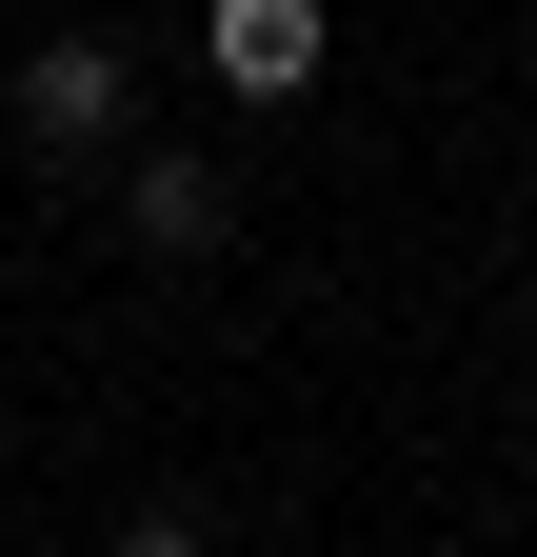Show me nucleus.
Here are the masks:
<instances>
[{
	"label": "nucleus",
	"instance_id": "f03ea898",
	"mask_svg": "<svg viewBox=\"0 0 537 557\" xmlns=\"http://www.w3.org/2000/svg\"><path fill=\"white\" fill-rule=\"evenodd\" d=\"M339 60V0H199V81L220 100H319Z\"/></svg>",
	"mask_w": 537,
	"mask_h": 557
},
{
	"label": "nucleus",
	"instance_id": "7ed1b4c3",
	"mask_svg": "<svg viewBox=\"0 0 537 557\" xmlns=\"http://www.w3.org/2000/svg\"><path fill=\"white\" fill-rule=\"evenodd\" d=\"M120 220H140V259H220L239 239V180L220 160H120Z\"/></svg>",
	"mask_w": 537,
	"mask_h": 557
},
{
	"label": "nucleus",
	"instance_id": "20e7f679",
	"mask_svg": "<svg viewBox=\"0 0 537 557\" xmlns=\"http://www.w3.org/2000/svg\"><path fill=\"white\" fill-rule=\"evenodd\" d=\"M100 557H199V518H179V498H140V518H120Z\"/></svg>",
	"mask_w": 537,
	"mask_h": 557
},
{
	"label": "nucleus",
	"instance_id": "f257e3e1",
	"mask_svg": "<svg viewBox=\"0 0 537 557\" xmlns=\"http://www.w3.org/2000/svg\"><path fill=\"white\" fill-rule=\"evenodd\" d=\"M0 120H21V160H120V139H140V60L120 40H40Z\"/></svg>",
	"mask_w": 537,
	"mask_h": 557
}]
</instances>
